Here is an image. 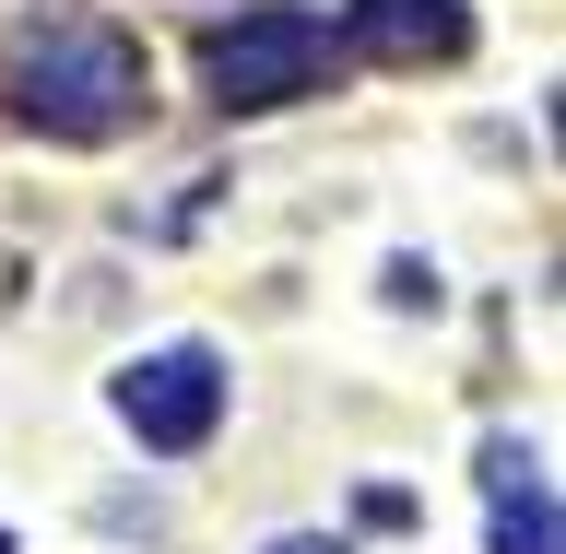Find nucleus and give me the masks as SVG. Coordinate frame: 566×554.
I'll use <instances>...</instances> for the list:
<instances>
[{"instance_id":"nucleus-1","label":"nucleus","mask_w":566,"mask_h":554,"mask_svg":"<svg viewBox=\"0 0 566 554\" xmlns=\"http://www.w3.org/2000/svg\"><path fill=\"white\" fill-rule=\"evenodd\" d=\"M0 95L48 142H118L154 83H142V48L118 24H35L24 48H12V71H0Z\"/></svg>"},{"instance_id":"nucleus-2","label":"nucleus","mask_w":566,"mask_h":554,"mask_svg":"<svg viewBox=\"0 0 566 554\" xmlns=\"http://www.w3.org/2000/svg\"><path fill=\"white\" fill-rule=\"evenodd\" d=\"M318 71H331V24H318L307 0H260V12L201 35V83H212V106H237V118L318 95Z\"/></svg>"},{"instance_id":"nucleus-3","label":"nucleus","mask_w":566,"mask_h":554,"mask_svg":"<svg viewBox=\"0 0 566 554\" xmlns=\"http://www.w3.org/2000/svg\"><path fill=\"white\" fill-rule=\"evenodd\" d=\"M118 425H130L142 449L189 460L212 425H224V354L212 343H166V354H142V366H118Z\"/></svg>"},{"instance_id":"nucleus-4","label":"nucleus","mask_w":566,"mask_h":554,"mask_svg":"<svg viewBox=\"0 0 566 554\" xmlns=\"http://www.w3.org/2000/svg\"><path fill=\"white\" fill-rule=\"evenodd\" d=\"M343 48L354 60H460L472 48V12L460 0H354Z\"/></svg>"},{"instance_id":"nucleus-5","label":"nucleus","mask_w":566,"mask_h":554,"mask_svg":"<svg viewBox=\"0 0 566 554\" xmlns=\"http://www.w3.org/2000/svg\"><path fill=\"white\" fill-rule=\"evenodd\" d=\"M484 495H495V554H566L555 543V495H543V460L520 437L484 449Z\"/></svg>"},{"instance_id":"nucleus-6","label":"nucleus","mask_w":566,"mask_h":554,"mask_svg":"<svg viewBox=\"0 0 566 554\" xmlns=\"http://www.w3.org/2000/svg\"><path fill=\"white\" fill-rule=\"evenodd\" d=\"M272 554H343V543H318V531H295V543H272Z\"/></svg>"},{"instance_id":"nucleus-7","label":"nucleus","mask_w":566,"mask_h":554,"mask_svg":"<svg viewBox=\"0 0 566 554\" xmlns=\"http://www.w3.org/2000/svg\"><path fill=\"white\" fill-rule=\"evenodd\" d=\"M0 554H12V531H0Z\"/></svg>"}]
</instances>
